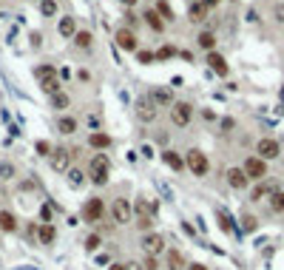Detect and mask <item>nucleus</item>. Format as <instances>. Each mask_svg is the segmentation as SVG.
Returning <instances> with one entry per match:
<instances>
[{"mask_svg":"<svg viewBox=\"0 0 284 270\" xmlns=\"http://www.w3.org/2000/svg\"><path fill=\"white\" fill-rule=\"evenodd\" d=\"M102 213H105V202H102L99 196H94V199H88V202H85L83 219L85 222H99V219H102Z\"/></svg>","mask_w":284,"mask_h":270,"instance_id":"8","label":"nucleus"},{"mask_svg":"<svg viewBox=\"0 0 284 270\" xmlns=\"http://www.w3.org/2000/svg\"><path fill=\"white\" fill-rule=\"evenodd\" d=\"M37 3H43V0H37Z\"/></svg>","mask_w":284,"mask_h":270,"instance_id":"50","label":"nucleus"},{"mask_svg":"<svg viewBox=\"0 0 284 270\" xmlns=\"http://www.w3.org/2000/svg\"><path fill=\"white\" fill-rule=\"evenodd\" d=\"M120 3H122V6H134L136 0H120Z\"/></svg>","mask_w":284,"mask_h":270,"instance_id":"48","label":"nucleus"},{"mask_svg":"<svg viewBox=\"0 0 284 270\" xmlns=\"http://www.w3.org/2000/svg\"><path fill=\"white\" fill-rule=\"evenodd\" d=\"M57 128H60L63 134H74V131H77V120H74V117H60Z\"/></svg>","mask_w":284,"mask_h":270,"instance_id":"27","label":"nucleus"},{"mask_svg":"<svg viewBox=\"0 0 284 270\" xmlns=\"http://www.w3.org/2000/svg\"><path fill=\"white\" fill-rule=\"evenodd\" d=\"M162 159H165V165H168V168H173L176 174L185 168V159H182L179 154H173V151H165V154H162Z\"/></svg>","mask_w":284,"mask_h":270,"instance_id":"20","label":"nucleus"},{"mask_svg":"<svg viewBox=\"0 0 284 270\" xmlns=\"http://www.w3.org/2000/svg\"><path fill=\"white\" fill-rule=\"evenodd\" d=\"M136 60H139L142 65H148L151 60H156V54H154V51H139V54H136Z\"/></svg>","mask_w":284,"mask_h":270,"instance_id":"34","label":"nucleus"},{"mask_svg":"<svg viewBox=\"0 0 284 270\" xmlns=\"http://www.w3.org/2000/svg\"><path fill=\"white\" fill-rule=\"evenodd\" d=\"M168 270H188L185 256L179 253V250H170V253H168Z\"/></svg>","mask_w":284,"mask_h":270,"instance_id":"22","label":"nucleus"},{"mask_svg":"<svg viewBox=\"0 0 284 270\" xmlns=\"http://www.w3.org/2000/svg\"><path fill=\"white\" fill-rule=\"evenodd\" d=\"M227 182H230V188H236V191H244L250 179H247V174H244L241 168H230V171H227Z\"/></svg>","mask_w":284,"mask_h":270,"instance_id":"14","label":"nucleus"},{"mask_svg":"<svg viewBox=\"0 0 284 270\" xmlns=\"http://www.w3.org/2000/svg\"><path fill=\"white\" fill-rule=\"evenodd\" d=\"M207 65H210V69L219 74V77H227V63H225V57H222V54L210 51V54H207Z\"/></svg>","mask_w":284,"mask_h":270,"instance_id":"16","label":"nucleus"},{"mask_svg":"<svg viewBox=\"0 0 284 270\" xmlns=\"http://www.w3.org/2000/svg\"><path fill=\"white\" fill-rule=\"evenodd\" d=\"M196 40H199V46H202V49H207V51H213V46H216V37H213L210 31H202Z\"/></svg>","mask_w":284,"mask_h":270,"instance_id":"29","label":"nucleus"},{"mask_svg":"<svg viewBox=\"0 0 284 270\" xmlns=\"http://www.w3.org/2000/svg\"><path fill=\"white\" fill-rule=\"evenodd\" d=\"M49 156H51V168H54L57 174H63V171H68L71 151H65V148H54V154H49Z\"/></svg>","mask_w":284,"mask_h":270,"instance_id":"13","label":"nucleus"},{"mask_svg":"<svg viewBox=\"0 0 284 270\" xmlns=\"http://www.w3.org/2000/svg\"><path fill=\"white\" fill-rule=\"evenodd\" d=\"M276 20L284 23V6H276Z\"/></svg>","mask_w":284,"mask_h":270,"instance_id":"44","label":"nucleus"},{"mask_svg":"<svg viewBox=\"0 0 284 270\" xmlns=\"http://www.w3.org/2000/svg\"><path fill=\"white\" fill-rule=\"evenodd\" d=\"M34 151H37V154H40V156H49L51 145H49V142H46V140H40V142H37V145H34Z\"/></svg>","mask_w":284,"mask_h":270,"instance_id":"35","label":"nucleus"},{"mask_svg":"<svg viewBox=\"0 0 284 270\" xmlns=\"http://www.w3.org/2000/svg\"><path fill=\"white\" fill-rule=\"evenodd\" d=\"M88 174H91V182L94 185H105L108 182V174H111V162H108L105 154H97L88 165Z\"/></svg>","mask_w":284,"mask_h":270,"instance_id":"1","label":"nucleus"},{"mask_svg":"<svg viewBox=\"0 0 284 270\" xmlns=\"http://www.w3.org/2000/svg\"><path fill=\"white\" fill-rule=\"evenodd\" d=\"M114 40H117V46H120L122 51H136V35L131 28H120V31L114 35Z\"/></svg>","mask_w":284,"mask_h":270,"instance_id":"12","label":"nucleus"},{"mask_svg":"<svg viewBox=\"0 0 284 270\" xmlns=\"http://www.w3.org/2000/svg\"><path fill=\"white\" fill-rule=\"evenodd\" d=\"M142 17H145V23H148L154 31H162V28H165V20L159 17V12H156V9H148V12L142 14Z\"/></svg>","mask_w":284,"mask_h":270,"instance_id":"18","label":"nucleus"},{"mask_svg":"<svg viewBox=\"0 0 284 270\" xmlns=\"http://www.w3.org/2000/svg\"><path fill=\"white\" fill-rule=\"evenodd\" d=\"M99 248V236H88L85 239V250H97Z\"/></svg>","mask_w":284,"mask_h":270,"instance_id":"39","label":"nucleus"},{"mask_svg":"<svg viewBox=\"0 0 284 270\" xmlns=\"http://www.w3.org/2000/svg\"><path fill=\"white\" fill-rule=\"evenodd\" d=\"M37 80H40V88L46 94H57V91H60V77L54 74L51 65H40V69H37Z\"/></svg>","mask_w":284,"mask_h":270,"instance_id":"3","label":"nucleus"},{"mask_svg":"<svg viewBox=\"0 0 284 270\" xmlns=\"http://www.w3.org/2000/svg\"><path fill=\"white\" fill-rule=\"evenodd\" d=\"M188 270H210V267H207V264H199V262H196V264H188Z\"/></svg>","mask_w":284,"mask_h":270,"instance_id":"45","label":"nucleus"},{"mask_svg":"<svg viewBox=\"0 0 284 270\" xmlns=\"http://www.w3.org/2000/svg\"><path fill=\"white\" fill-rule=\"evenodd\" d=\"M142 248H145L148 256H159L165 250V239L159 233H145L142 236Z\"/></svg>","mask_w":284,"mask_h":270,"instance_id":"11","label":"nucleus"},{"mask_svg":"<svg viewBox=\"0 0 284 270\" xmlns=\"http://www.w3.org/2000/svg\"><path fill=\"white\" fill-rule=\"evenodd\" d=\"M111 216H114V222L117 225H128L131 222V216H134V208H131V202L128 199H114L111 202Z\"/></svg>","mask_w":284,"mask_h":270,"instance_id":"4","label":"nucleus"},{"mask_svg":"<svg viewBox=\"0 0 284 270\" xmlns=\"http://www.w3.org/2000/svg\"><path fill=\"white\" fill-rule=\"evenodd\" d=\"M273 193H276V188H273V185H259V188H253V196H250V199H253V202H262V199L264 196H273Z\"/></svg>","mask_w":284,"mask_h":270,"instance_id":"24","label":"nucleus"},{"mask_svg":"<svg viewBox=\"0 0 284 270\" xmlns=\"http://www.w3.org/2000/svg\"><path fill=\"white\" fill-rule=\"evenodd\" d=\"M202 3H205V6H216V3H219V0H202Z\"/></svg>","mask_w":284,"mask_h":270,"instance_id":"49","label":"nucleus"},{"mask_svg":"<svg viewBox=\"0 0 284 270\" xmlns=\"http://www.w3.org/2000/svg\"><path fill=\"white\" fill-rule=\"evenodd\" d=\"M185 165L191 168L193 177H205L207 171H210V162H207V156L202 154L199 148H191L188 154H185Z\"/></svg>","mask_w":284,"mask_h":270,"instance_id":"2","label":"nucleus"},{"mask_svg":"<svg viewBox=\"0 0 284 270\" xmlns=\"http://www.w3.org/2000/svg\"><path fill=\"white\" fill-rule=\"evenodd\" d=\"M40 9H43V14H46V17H51V14L57 12V3H54V0H43Z\"/></svg>","mask_w":284,"mask_h":270,"instance_id":"33","label":"nucleus"},{"mask_svg":"<svg viewBox=\"0 0 284 270\" xmlns=\"http://www.w3.org/2000/svg\"><path fill=\"white\" fill-rule=\"evenodd\" d=\"M148 97H151V103H154L156 108H170L173 106V94H170L168 85H154Z\"/></svg>","mask_w":284,"mask_h":270,"instance_id":"7","label":"nucleus"},{"mask_svg":"<svg viewBox=\"0 0 284 270\" xmlns=\"http://www.w3.org/2000/svg\"><path fill=\"white\" fill-rule=\"evenodd\" d=\"M244 174H247V179H256V182H262L264 177H267V162L264 159H259V156H247L244 159Z\"/></svg>","mask_w":284,"mask_h":270,"instance_id":"5","label":"nucleus"},{"mask_svg":"<svg viewBox=\"0 0 284 270\" xmlns=\"http://www.w3.org/2000/svg\"><path fill=\"white\" fill-rule=\"evenodd\" d=\"M88 145H91V148H97V151H102V148H108V145H111V137L102 134V131H97V134L88 137Z\"/></svg>","mask_w":284,"mask_h":270,"instance_id":"19","label":"nucleus"},{"mask_svg":"<svg viewBox=\"0 0 284 270\" xmlns=\"http://www.w3.org/2000/svg\"><path fill=\"white\" fill-rule=\"evenodd\" d=\"M241 222H244V230H256V219H253V216H244Z\"/></svg>","mask_w":284,"mask_h":270,"instance_id":"42","label":"nucleus"},{"mask_svg":"<svg viewBox=\"0 0 284 270\" xmlns=\"http://www.w3.org/2000/svg\"><path fill=\"white\" fill-rule=\"evenodd\" d=\"M270 208L276 213H284V191H276L273 196H270Z\"/></svg>","mask_w":284,"mask_h":270,"instance_id":"28","label":"nucleus"},{"mask_svg":"<svg viewBox=\"0 0 284 270\" xmlns=\"http://www.w3.org/2000/svg\"><path fill=\"white\" fill-rule=\"evenodd\" d=\"M125 17H128V23H131V26H136V23H139V17H136L134 12H131V14H125Z\"/></svg>","mask_w":284,"mask_h":270,"instance_id":"46","label":"nucleus"},{"mask_svg":"<svg viewBox=\"0 0 284 270\" xmlns=\"http://www.w3.org/2000/svg\"><path fill=\"white\" fill-rule=\"evenodd\" d=\"M136 225H139L142 230H148V227L154 225V219H148V216H139V222H136Z\"/></svg>","mask_w":284,"mask_h":270,"instance_id":"41","label":"nucleus"},{"mask_svg":"<svg viewBox=\"0 0 284 270\" xmlns=\"http://www.w3.org/2000/svg\"><path fill=\"white\" fill-rule=\"evenodd\" d=\"M51 106L54 108H68V97H65V94H51Z\"/></svg>","mask_w":284,"mask_h":270,"instance_id":"32","label":"nucleus"},{"mask_svg":"<svg viewBox=\"0 0 284 270\" xmlns=\"http://www.w3.org/2000/svg\"><path fill=\"white\" fill-rule=\"evenodd\" d=\"M188 14H191V20H193V23H202V20L207 17V6H205V3H193Z\"/></svg>","mask_w":284,"mask_h":270,"instance_id":"25","label":"nucleus"},{"mask_svg":"<svg viewBox=\"0 0 284 270\" xmlns=\"http://www.w3.org/2000/svg\"><path fill=\"white\" fill-rule=\"evenodd\" d=\"M278 142L270 140V137H264V140H259V145H256V154H259V159H276L278 156Z\"/></svg>","mask_w":284,"mask_h":270,"instance_id":"10","label":"nucleus"},{"mask_svg":"<svg viewBox=\"0 0 284 270\" xmlns=\"http://www.w3.org/2000/svg\"><path fill=\"white\" fill-rule=\"evenodd\" d=\"M0 230H6V233H14V230H17V219H14L9 211H0Z\"/></svg>","mask_w":284,"mask_h":270,"instance_id":"21","label":"nucleus"},{"mask_svg":"<svg viewBox=\"0 0 284 270\" xmlns=\"http://www.w3.org/2000/svg\"><path fill=\"white\" fill-rule=\"evenodd\" d=\"M191 117H193V106H191V103H173V106H170V120L176 122L179 128L188 125Z\"/></svg>","mask_w":284,"mask_h":270,"instance_id":"6","label":"nucleus"},{"mask_svg":"<svg viewBox=\"0 0 284 270\" xmlns=\"http://www.w3.org/2000/svg\"><path fill=\"white\" fill-rule=\"evenodd\" d=\"M134 111H136V117H139L142 122H154V117H156V106L151 103V97H139V99H136Z\"/></svg>","mask_w":284,"mask_h":270,"instance_id":"9","label":"nucleus"},{"mask_svg":"<svg viewBox=\"0 0 284 270\" xmlns=\"http://www.w3.org/2000/svg\"><path fill=\"white\" fill-rule=\"evenodd\" d=\"M0 177H3V179H12L14 177V168L9 162H3V165H0Z\"/></svg>","mask_w":284,"mask_h":270,"instance_id":"36","label":"nucleus"},{"mask_svg":"<svg viewBox=\"0 0 284 270\" xmlns=\"http://www.w3.org/2000/svg\"><path fill=\"white\" fill-rule=\"evenodd\" d=\"M125 270H145L142 262H125Z\"/></svg>","mask_w":284,"mask_h":270,"instance_id":"43","label":"nucleus"},{"mask_svg":"<svg viewBox=\"0 0 284 270\" xmlns=\"http://www.w3.org/2000/svg\"><path fill=\"white\" fill-rule=\"evenodd\" d=\"M168 57H173V49H170V46H165V49L156 51V60H168Z\"/></svg>","mask_w":284,"mask_h":270,"instance_id":"40","label":"nucleus"},{"mask_svg":"<svg viewBox=\"0 0 284 270\" xmlns=\"http://www.w3.org/2000/svg\"><path fill=\"white\" fill-rule=\"evenodd\" d=\"M145 270H159V262H156V256H145Z\"/></svg>","mask_w":284,"mask_h":270,"instance_id":"38","label":"nucleus"},{"mask_svg":"<svg viewBox=\"0 0 284 270\" xmlns=\"http://www.w3.org/2000/svg\"><path fill=\"white\" fill-rule=\"evenodd\" d=\"M156 12H159V17H162L165 23H168V20H173V12H170V6L165 3V0H159V3H156Z\"/></svg>","mask_w":284,"mask_h":270,"instance_id":"31","label":"nucleus"},{"mask_svg":"<svg viewBox=\"0 0 284 270\" xmlns=\"http://www.w3.org/2000/svg\"><path fill=\"white\" fill-rule=\"evenodd\" d=\"M83 179H85V174L80 168H71L68 171V185H71V188H80V185H83Z\"/></svg>","mask_w":284,"mask_h":270,"instance_id":"30","label":"nucleus"},{"mask_svg":"<svg viewBox=\"0 0 284 270\" xmlns=\"http://www.w3.org/2000/svg\"><path fill=\"white\" fill-rule=\"evenodd\" d=\"M134 211H136V216H148V219H154V216H156V199H154V202L136 199V202H134Z\"/></svg>","mask_w":284,"mask_h":270,"instance_id":"17","label":"nucleus"},{"mask_svg":"<svg viewBox=\"0 0 284 270\" xmlns=\"http://www.w3.org/2000/svg\"><path fill=\"white\" fill-rule=\"evenodd\" d=\"M54 239H57L54 225H49V222H43V225L37 227V242H40V245H51Z\"/></svg>","mask_w":284,"mask_h":270,"instance_id":"15","label":"nucleus"},{"mask_svg":"<svg viewBox=\"0 0 284 270\" xmlns=\"http://www.w3.org/2000/svg\"><path fill=\"white\" fill-rule=\"evenodd\" d=\"M57 31L63 37H74L77 35V28H74V17H63V20L57 23Z\"/></svg>","mask_w":284,"mask_h":270,"instance_id":"23","label":"nucleus"},{"mask_svg":"<svg viewBox=\"0 0 284 270\" xmlns=\"http://www.w3.org/2000/svg\"><path fill=\"white\" fill-rule=\"evenodd\" d=\"M91 31H77V35H74V46H77V49H91Z\"/></svg>","mask_w":284,"mask_h":270,"instance_id":"26","label":"nucleus"},{"mask_svg":"<svg viewBox=\"0 0 284 270\" xmlns=\"http://www.w3.org/2000/svg\"><path fill=\"white\" fill-rule=\"evenodd\" d=\"M219 225H222V230H233V225H230V219H227L225 211H219Z\"/></svg>","mask_w":284,"mask_h":270,"instance_id":"37","label":"nucleus"},{"mask_svg":"<svg viewBox=\"0 0 284 270\" xmlns=\"http://www.w3.org/2000/svg\"><path fill=\"white\" fill-rule=\"evenodd\" d=\"M108 270H125V264H122V262H114V264H111V267H108Z\"/></svg>","mask_w":284,"mask_h":270,"instance_id":"47","label":"nucleus"}]
</instances>
